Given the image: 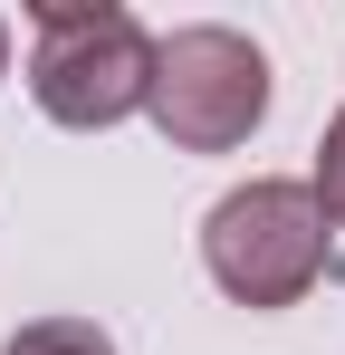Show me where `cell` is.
<instances>
[{"label":"cell","instance_id":"obj_3","mask_svg":"<svg viewBox=\"0 0 345 355\" xmlns=\"http://www.w3.org/2000/svg\"><path fill=\"white\" fill-rule=\"evenodd\" d=\"M144 116L163 125L182 154H230L269 116V58L240 29H221V19H192V29L154 39V96H144Z\"/></svg>","mask_w":345,"mask_h":355},{"label":"cell","instance_id":"obj_6","mask_svg":"<svg viewBox=\"0 0 345 355\" xmlns=\"http://www.w3.org/2000/svg\"><path fill=\"white\" fill-rule=\"evenodd\" d=\"M0 67H10V19H0Z\"/></svg>","mask_w":345,"mask_h":355},{"label":"cell","instance_id":"obj_2","mask_svg":"<svg viewBox=\"0 0 345 355\" xmlns=\"http://www.w3.org/2000/svg\"><path fill=\"white\" fill-rule=\"evenodd\" d=\"M202 269L240 307H297L326 279V211L307 182H240L202 221Z\"/></svg>","mask_w":345,"mask_h":355},{"label":"cell","instance_id":"obj_5","mask_svg":"<svg viewBox=\"0 0 345 355\" xmlns=\"http://www.w3.org/2000/svg\"><path fill=\"white\" fill-rule=\"evenodd\" d=\"M307 192H317V211L345 231V116H326V135H317V182H307Z\"/></svg>","mask_w":345,"mask_h":355},{"label":"cell","instance_id":"obj_1","mask_svg":"<svg viewBox=\"0 0 345 355\" xmlns=\"http://www.w3.org/2000/svg\"><path fill=\"white\" fill-rule=\"evenodd\" d=\"M29 96H39V116L48 125H77V135H96V125H125L144 96H154V29L134 19V10H29Z\"/></svg>","mask_w":345,"mask_h":355},{"label":"cell","instance_id":"obj_4","mask_svg":"<svg viewBox=\"0 0 345 355\" xmlns=\"http://www.w3.org/2000/svg\"><path fill=\"white\" fill-rule=\"evenodd\" d=\"M0 355H115L106 327H87V317H39V327H19Z\"/></svg>","mask_w":345,"mask_h":355}]
</instances>
